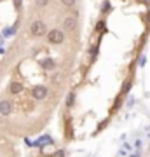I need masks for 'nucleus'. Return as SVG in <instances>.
<instances>
[{
	"label": "nucleus",
	"mask_w": 150,
	"mask_h": 157,
	"mask_svg": "<svg viewBox=\"0 0 150 157\" xmlns=\"http://www.w3.org/2000/svg\"><path fill=\"white\" fill-rule=\"evenodd\" d=\"M32 96H33V100H45L47 96H49V87L44 84H35L33 86V89H32Z\"/></svg>",
	"instance_id": "f257e3e1"
},
{
	"label": "nucleus",
	"mask_w": 150,
	"mask_h": 157,
	"mask_svg": "<svg viewBox=\"0 0 150 157\" xmlns=\"http://www.w3.org/2000/svg\"><path fill=\"white\" fill-rule=\"evenodd\" d=\"M30 32H32L33 37H42V35H45V32H47V25H45L44 21H33L32 26H30Z\"/></svg>",
	"instance_id": "f03ea898"
},
{
	"label": "nucleus",
	"mask_w": 150,
	"mask_h": 157,
	"mask_svg": "<svg viewBox=\"0 0 150 157\" xmlns=\"http://www.w3.org/2000/svg\"><path fill=\"white\" fill-rule=\"evenodd\" d=\"M63 40H65V33H63L61 30H51L49 33H47V42L52 45L61 44Z\"/></svg>",
	"instance_id": "7ed1b4c3"
},
{
	"label": "nucleus",
	"mask_w": 150,
	"mask_h": 157,
	"mask_svg": "<svg viewBox=\"0 0 150 157\" xmlns=\"http://www.w3.org/2000/svg\"><path fill=\"white\" fill-rule=\"evenodd\" d=\"M12 101L11 100H2L0 101V115L2 117H9L12 113Z\"/></svg>",
	"instance_id": "20e7f679"
},
{
	"label": "nucleus",
	"mask_w": 150,
	"mask_h": 157,
	"mask_svg": "<svg viewBox=\"0 0 150 157\" xmlns=\"http://www.w3.org/2000/svg\"><path fill=\"white\" fill-rule=\"evenodd\" d=\"M75 26H77V17H73V16L65 17V21H63V28L67 30V32H72Z\"/></svg>",
	"instance_id": "39448f33"
},
{
	"label": "nucleus",
	"mask_w": 150,
	"mask_h": 157,
	"mask_svg": "<svg viewBox=\"0 0 150 157\" xmlns=\"http://www.w3.org/2000/svg\"><path fill=\"white\" fill-rule=\"evenodd\" d=\"M42 67H44L45 70L52 72V70H56V68H58V65H56V61L52 59V58H45L44 61H42Z\"/></svg>",
	"instance_id": "423d86ee"
},
{
	"label": "nucleus",
	"mask_w": 150,
	"mask_h": 157,
	"mask_svg": "<svg viewBox=\"0 0 150 157\" xmlns=\"http://www.w3.org/2000/svg\"><path fill=\"white\" fill-rule=\"evenodd\" d=\"M131 87H133V80H124L122 87H121V94H128L129 91H131Z\"/></svg>",
	"instance_id": "0eeeda50"
},
{
	"label": "nucleus",
	"mask_w": 150,
	"mask_h": 157,
	"mask_svg": "<svg viewBox=\"0 0 150 157\" xmlns=\"http://www.w3.org/2000/svg\"><path fill=\"white\" fill-rule=\"evenodd\" d=\"M73 103H75V93H68V98H67V107L72 108Z\"/></svg>",
	"instance_id": "6e6552de"
},
{
	"label": "nucleus",
	"mask_w": 150,
	"mask_h": 157,
	"mask_svg": "<svg viewBox=\"0 0 150 157\" xmlns=\"http://www.w3.org/2000/svg\"><path fill=\"white\" fill-rule=\"evenodd\" d=\"M106 30V23L101 19V21H98V25H96V32H105Z\"/></svg>",
	"instance_id": "1a4fd4ad"
},
{
	"label": "nucleus",
	"mask_w": 150,
	"mask_h": 157,
	"mask_svg": "<svg viewBox=\"0 0 150 157\" xmlns=\"http://www.w3.org/2000/svg\"><path fill=\"white\" fill-rule=\"evenodd\" d=\"M52 82H54V84H63V75H61V72L56 73L54 77H52Z\"/></svg>",
	"instance_id": "9d476101"
},
{
	"label": "nucleus",
	"mask_w": 150,
	"mask_h": 157,
	"mask_svg": "<svg viewBox=\"0 0 150 157\" xmlns=\"http://www.w3.org/2000/svg\"><path fill=\"white\" fill-rule=\"evenodd\" d=\"M14 32H16V26H12V28H6L2 33H4V37H11V35H14Z\"/></svg>",
	"instance_id": "9b49d317"
},
{
	"label": "nucleus",
	"mask_w": 150,
	"mask_h": 157,
	"mask_svg": "<svg viewBox=\"0 0 150 157\" xmlns=\"http://www.w3.org/2000/svg\"><path fill=\"white\" fill-rule=\"evenodd\" d=\"M110 9H112L110 2H108V0H105V2H103V11H101V12H105V14H106V12H110Z\"/></svg>",
	"instance_id": "f8f14e48"
},
{
	"label": "nucleus",
	"mask_w": 150,
	"mask_h": 157,
	"mask_svg": "<svg viewBox=\"0 0 150 157\" xmlns=\"http://www.w3.org/2000/svg\"><path fill=\"white\" fill-rule=\"evenodd\" d=\"M106 124H108V119H105V121H101V122L98 124V129H96V131H101L103 128H106Z\"/></svg>",
	"instance_id": "ddd939ff"
},
{
	"label": "nucleus",
	"mask_w": 150,
	"mask_h": 157,
	"mask_svg": "<svg viewBox=\"0 0 150 157\" xmlns=\"http://www.w3.org/2000/svg\"><path fill=\"white\" fill-rule=\"evenodd\" d=\"M91 56H93V59L98 56V45H93V47H91Z\"/></svg>",
	"instance_id": "4468645a"
},
{
	"label": "nucleus",
	"mask_w": 150,
	"mask_h": 157,
	"mask_svg": "<svg viewBox=\"0 0 150 157\" xmlns=\"http://www.w3.org/2000/svg\"><path fill=\"white\" fill-rule=\"evenodd\" d=\"M61 2H63V4H65L67 7H72L73 4H75V0H61Z\"/></svg>",
	"instance_id": "2eb2a0df"
},
{
	"label": "nucleus",
	"mask_w": 150,
	"mask_h": 157,
	"mask_svg": "<svg viewBox=\"0 0 150 157\" xmlns=\"http://www.w3.org/2000/svg\"><path fill=\"white\" fill-rule=\"evenodd\" d=\"M145 63H147V58H145V56H140V67H145Z\"/></svg>",
	"instance_id": "dca6fc26"
},
{
	"label": "nucleus",
	"mask_w": 150,
	"mask_h": 157,
	"mask_svg": "<svg viewBox=\"0 0 150 157\" xmlns=\"http://www.w3.org/2000/svg\"><path fill=\"white\" fill-rule=\"evenodd\" d=\"M47 2H49V0H37V4H39L40 7H44V6H47Z\"/></svg>",
	"instance_id": "f3484780"
},
{
	"label": "nucleus",
	"mask_w": 150,
	"mask_h": 157,
	"mask_svg": "<svg viewBox=\"0 0 150 157\" xmlns=\"http://www.w3.org/2000/svg\"><path fill=\"white\" fill-rule=\"evenodd\" d=\"M56 155L58 157H65V150H58L56 152Z\"/></svg>",
	"instance_id": "a211bd4d"
},
{
	"label": "nucleus",
	"mask_w": 150,
	"mask_h": 157,
	"mask_svg": "<svg viewBox=\"0 0 150 157\" xmlns=\"http://www.w3.org/2000/svg\"><path fill=\"white\" fill-rule=\"evenodd\" d=\"M14 6H16V9H19L21 7V0H14Z\"/></svg>",
	"instance_id": "6ab92c4d"
},
{
	"label": "nucleus",
	"mask_w": 150,
	"mask_h": 157,
	"mask_svg": "<svg viewBox=\"0 0 150 157\" xmlns=\"http://www.w3.org/2000/svg\"><path fill=\"white\" fill-rule=\"evenodd\" d=\"M143 2H145V6H148V7H150V0H143Z\"/></svg>",
	"instance_id": "aec40b11"
},
{
	"label": "nucleus",
	"mask_w": 150,
	"mask_h": 157,
	"mask_svg": "<svg viewBox=\"0 0 150 157\" xmlns=\"http://www.w3.org/2000/svg\"><path fill=\"white\" fill-rule=\"evenodd\" d=\"M147 19H148V23H150V11H148V16H147Z\"/></svg>",
	"instance_id": "412c9836"
},
{
	"label": "nucleus",
	"mask_w": 150,
	"mask_h": 157,
	"mask_svg": "<svg viewBox=\"0 0 150 157\" xmlns=\"http://www.w3.org/2000/svg\"><path fill=\"white\" fill-rule=\"evenodd\" d=\"M4 52H6V51H4V49H0V54H4Z\"/></svg>",
	"instance_id": "4be33fe9"
},
{
	"label": "nucleus",
	"mask_w": 150,
	"mask_h": 157,
	"mask_svg": "<svg viewBox=\"0 0 150 157\" xmlns=\"http://www.w3.org/2000/svg\"><path fill=\"white\" fill-rule=\"evenodd\" d=\"M131 157H138V154H134V155H131Z\"/></svg>",
	"instance_id": "5701e85b"
},
{
	"label": "nucleus",
	"mask_w": 150,
	"mask_h": 157,
	"mask_svg": "<svg viewBox=\"0 0 150 157\" xmlns=\"http://www.w3.org/2000/svg\"><path fill=\"white\" fill-rule=\"evenodd\" d=\"M0 45H2V39H0Z\"/></svg>",
	"instance_id": "b1692460"
},
{
	"label": "nucleus",
	"mask_w": 150,
	"mask_h": 157,
	"mask_svg": "<svg viewBox=\"0 0 150 157\" xmlns=\"http://www.w3.org/2000/svg\"><path fill=\"white\" fill-rule=\"evenodd\" d=\"M148 138H150V135H148Z\"/></svg>",
	"instance_id": "393cba45"
},
{
	"label": "nucleus",
	"mask_w": 150,
	"mask_h": 157,
	"mask_svg": "<svg viewBox=\"0 0 150 157\" xmlns=\"http://www.w3.org/2000/svg\"><path fill=\"white\" fill-rule=\"evenodd\" d=\"M148 129H150V128H148Z\"/></svg>",
	"instance_id": "a878e982"
}]
</instances>
